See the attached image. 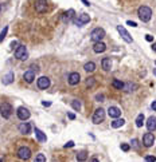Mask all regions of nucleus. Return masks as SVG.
<instances>
[{
	"label": "nucleus",
	"instance_id": "f257e3e1",
	"mask_svg": "<svg viewBox=\"0 0 156 162\" xmlns=\"http://www.w3.org/2000/svg\"><path fill=\"white\" fill-rule=\"evenodd\" d=\"M137 15H139L141 22L147 23V22H149L151 18H152V11H151V8L147 7V5H141V7L139 8V11H137Z\"/></svg>",
	"mask_w": 156,
	"mask_h": 162
},
{
	"label": "nucleus",
	"instance_id": "f03ea898",
	"mask_svg": "<svg viewBox=\"0 0 156 162\" xmlns=\"http://www.w3.org/2000/svg\"><path fill=\"white\" fill-rule=\"evenodd\" d=\"M32 8L34 11L38 12V14H44L49 9V4H47V0H35L32 1Z\"/></svg>",
	"mask_w": 156,
	"mask_h": 162
},
{
	"label": "nucleus",
	"instance_id": "7ed1b4c3",
	"mask_svg": "<svg viewBox=\"0 0 156 162\" xmlns=\"http://www.w3.org/2000/svg\"><path fill=\"white\" fill-rule=\"evenodd\" d=\"M105 38V31L102 30V28H94L93 31H92V34H90V39L93 40L94 43L96 42H101L102 39Z\"/></svg>",
	"mask_w": 156,
	"mask_h": 162
},
{
	"label": "nucleus",
	"instance_id": "20e7f679",
	"mask_svg": "<svg viewBox=\"0 0 156 162\" xmlns=\"http://www.w3.org/2000/svg\"><path fill=\"white\" fill-rule=\"evenodd\" d=\"M15 58L20 59V60H26L28 58V51L23 44H20L15 48Z\"/></svg>",
	"mask_w": 156,
	"mask_h": 162
},
{
	"label": "nucleus",
	"instance_id": "39448f33",
	"mask_svg": "<svg viewBox=\"0 0 156 162\" xmlns=\"http://www.w3.org/2000/svg\"><path fill=\"white\" fill-rule=\"evenodd\" d=\"M0 114H1V117L3 118H10L12 114V106L8 102H3V103L0 104Z\"/></svg>",
	"mask_w": 156,
	"mask_h": 162
},
{
	"label": "nucleus",
	"instance_id": "423d86ee",
	"mask_svg": "<svg viewBox=\"0 0 156 162\" xmlns=\"http://www.w3.org/2000/svg\"><path fill=\"white\" fill-rule=\"evenodd\" d=\"M105 119V110L104 108H97L96 111H94L93 114V118H92V121H93V123L98 125V123H101L102 121Z\"/></svg>",
	"mask_w": 156,
	"mask_h": 162
},
{
	"label": "nucleus",
	"instance_id": "0eeeda50",
	"mask_svg": "<svg viewBox=\"0 0 156 162\" xmlns=\"http://www.w3.org/2000/svg\"><path fill=\"white\" fill-rule=\"evenodd\" d=\"M90 22V16L88 14H81V15H78V18L74 19V24L78 26V27H82L83 24L89 23Z\"/></svg>",
	"mask_w": 156,
	"mask_h": 162
},
{
	"label": "nucleus",
	"instance_id": "6e6552de",
	"mask_svg": "<svg viewBox=\"0 0 156 162\" xmlns=\"http://www.w3.org/2000/svg\"><path fill=\"white\" fill-rule=\"evenodd\" d=\"M143 143H144L145 147H151L155 143V135L152 134V131H149V133H145L143 135Z\"/></svg>",
	"mask_w": 156,
	"mask_h": 162
},
{
	"label": "nucleus",
	"instance_id": "1a4fd4ad",
	"mask_svg": "<svg viewBox=\"0 0 156 162\" xmlns=\"http://www.w3.org/2000/svg\"><path fill=\"white\" fill-rule=\"evenodd\" d=\"M18 157H19L20 159H30V157H31V150H30L27 146H22L19 150H18Z\"/></svg>",
	"mask_w": 156,
	"mask_h": 162
},
{
	"label": "nucleus",
	"instance_id": "9d476101",
	"mask_svg": "<svg viewBox=\"0 0 156 162\" xmlns=\"http://www.w3.org/2000/svg\"><path fill=\"white\" fill-rule=\"evenodd\" d=\"M117 31H118V34L121 35V38L124 39L127 43H132V36L129 35V32L122 26H117Z\"/></svg>",
	"mask_w": 156,
	"mask_h": 162
},
{
	"label": "nucleus",
	"instance_id": "9b49d317",
	"mask_svg": "<svg viewBox=\"0 0 156 162\" xmlns=\"http://www.w3.org/2000/svg\"><path fill=\"white\" fill-rule=\"evenodd\" d=\"M16 113H18V118H19L20 121L28 119V118H30V115H31V114H30V111H28L26 107H19Z\"/></svg>",
	"mask_w": 156,
	"mask_h": 162
},
{
	"label": "nucleus",
	"instance_id": "f8f14e48",
	"mask_svg": "<svg viewBox=\"0 0 156 162\" xmlns=\"http://www.w3.org/2000/svg\"><path fill=\"white\" fill-rule=\"evenodd\" d=\"M38 87L40 90H46L50 87V79L47 77H40L38 79Z\"/></svg>",
	"mask_w": 156,
	"mask_h": 162
},
{
	"label": "nucleus",
	"instance_id": "ddd939ff",
	"mask_svg": "<svg viewBox=\"0 0 156 162\" xmlns=\"http://www.w3.org/2000/svg\"><path fill=\"white\" fill-rule=\"evenodd\" d=\"M79 81H81V75H79L78 73H71L70 75H69V85L70 86L78 85Z\"/></svg>",
	"mask_w": 156,
	"mask_h": 162
},
{
	"label": "nucleus",
	"instance_id": "4468645a",
	"mask_svg": "<svg viewBox=\"0 0 156 162\" xmlns=\"http://www.w3.org/2000/svg\"><path fill=\"white\" fill-rule=\"evenodd\" d=\"M35 74L36 71H34V70H28V71H26L23 75V79L27 83H31V82H34V79H35Z\"/></svg>",
	"mask_w": 156,
	"mask_h": 162
},
{
	"label": "nucleus",
	"instance_id": "2eb2a0df",
	"mask_svg": "<svg viewBox=\"0 0 156 162\" xmlns=\"http://www.w3.org/2000/svg\"><path fill=\"white\" fill-rule=\"evenodd\" d=\"M108 114H109L110 118H118L121 115V110L118 107H116V106H110L108 108Z\"/></svg>",
	"mask_w": 156,
	"mask_h": 162
},
{
	"label": "nucleus",
	"instance_id": "dca6fc26",
	"mask_svg": "<svg viewBox=\"0 0 156 162\" xmlns=\"http://www.w3.org/2000/svg\"><path fill=\"white\" fill-rule=\"evenodd\" d=\"M145 125H147L148 131H155L156 130V117H149Z\"/></svg>",
	"mask_w": 156,
	"mask_h": 162
},
{
	"label": "nucleus",
	"instance_id": "f3484780",
	"mask_svg": "<svg viewBox=\"0 0 156 162\" xmlns=\"http://www.w3.org/2000/svg\"><path fill=\"white\" fill-rule=\"evenodd\" d=\"M105 50H106L105 43H102V42H96V43H94V46H93V51H94V52L100 54V52H104Z\"/></svg>",
	"mask_w": 156,
	"mask_h": 162
},
{
	"label": "nucleus",
	"instance_id": "a211bd4d",
	"mask_svg": "<svg viewBox=\"0 0 156 162\" xmlns=\"http://www.w3.org/2000/svg\"><path fill=\"white\" fill-rule=\"evenodd\" d=\"M30 130H31V126H30V123H27V122L19 125V131L22 133V134H28Z\"/></svg>",
	"mask_w": 156,
	"mask_h": 162
},
{
	"label": "nucleus",
	"instance_id": "6ab92c4d",
	"mask_svg": "<svg viewBox=\"0 0 156 162\" xmlns=\"http://www.w3.org/2000/svg\"><path fill=\"white\" fill-rule=\"evenodd\" d=\"M14 78H15L14 73H12V71H10V73H8L7 75L3 78V85H11L12 82H14Z\"/></svg>",
	"mask_w": 156,
	"mask_h": 162
},
{
	"label": "nucleus",
	"instance_id": "aec40b11",
	"mask_svg": "<svg viewBox=\"0 0 156 162\" xmlns=\"http://www.w3.org/2000/svg\"><path fill=\"white\" fill-rule=\"evenodd\" d=\"M74 14H75L74 9H69V11H66V12H65V14L62 15V20L65 22V23H67V22H69V20H70L71 18L74 16Z\"/></svg>",
	"mask_w": 156,
	"mask_h": 162
},
{
	"label": "nucleus",
	"instance_id": "412c9836",
	"mask_svg": "<svg viewBox=\"0 0 156 162\" xmlns=\"http://www.w3.org/2000/svg\"><path fill=\"white\" fill-rule=\"evenodd\" d=\"M35 137L38 138L39 142H46V141H47L46 134H43V131L39 130V129H35Z\"/></svg>",
	"mask_w": 156,
	"mask_h": 162
},
{
	"label": "nucleus",
	"instance_id": "4be33fe9",
	"mask_svg": "<svg viewBox=\"0 0 156 162\" xmlns=\"http://www.w3.org/2000/svg\"><path fill=\"white\" fill-rule=\"evenodd\" d=\"M101 66H102V68L105 70V71H109L110 67H112V62H110V59L109 58H104L102 59V62H101Z\"/></svg>",
	"mask_w": 156,
	"mask_h": 162
},
{
	"label": "nucleus",
	"instance_id": "5701e85b",
	"mask_svg": "<svg viewBox=\"0 0 156 162\" xmlns=\"http://www.w3.org/2000/svg\"><path fill=\"white\" fill-rule=\"evenodd\" d=\"M83 70H85L86 73H93L94 70H96V63L94 62H88L85 66H83Z\"/></svg>",
	"mask_w": 156,
	"mask_h": 162
},
{
	"label": "nucleus",
	"instance_id": "b1692460",
	"mask_svg": "<svg viewBox=\"0 0 156 162\" xmlns=\"http://www.w3.org/2000/svg\"><path fill=\"white\" fill-rule=\"evenodd\" d=\"M124 123H125V119H122V118H121V119H118V118H117V119H114L113 122H112V127H113V129H118V127H121Z\"/></svg>",
	"mask_w": 156,
	"mask_h": 162
},
{
	"label": "nucleus",
	"instance_id": "393cba45",
	"mask_svg": "<svg viewBox=\"0 0 156 162\" xmlns=\"http://www.w3.org/2000/svg\"><path fill=\"white\" fill-rule=\"evenodd\" d=\"M86 159H88V153L86 151L77 153V161H86Z\"/></svg>",
	"mask_w": 156,
	"mask_h": 162
},
{
	"label": "nucleus",
	"instance_id": "a878e982",
	"mask_svg": "<svg viewBox=\"0 0 156 162\" xmlns=\"http://www.w3.org/2000/svg\"><path fill=\"white\" fill-rule=\"evenodd\" d=\"M144 123V114H139L136 118V126L137 127H141Z\"/></svg>",
	"mask_w": 156,
	"mask_h": 162
},
{
	"label": "nucleus",
	"instance_id": "bb28decb",
	"mask_svg": "<svg viewBox=\"0 0 156 162\" xmlns=\"http://www.w3.org/2000/svg\"><path fill=\"white\" fill-rule=\"evenodd\" d=\"M71 106H73V108H74V110H77V111H79V110H81V102H79L78 99L73 100V102H71Z\"/></svg>",
	"mask_w": 156,
	"mask_h": 162
},
{
	"label": "nucleus",
	"instance_id": "cd10ccee",
	"mask_svg": "<svg viewBox=\"0 0 156 162\" xmlns=\"http://www.w3.org/2000/svg\"><path fill=\"white\" fill-rule=\"evenodd\" d=\"M136 87H137L136 85H132V83H127V85H124V89H122V90H125V91H128V93H129V91H135L133 89H136Z\"/></svg>",
	"mask_w": 156,
	"mask_h": 162
},
{
	"label": "nucleus",
	"instance_id": "c85d7f7f",
	"mask_svg": "<svg viewBox=\"0 0 156 162\" xmlns=\"http://www.w3.org/2000/svg\"><path fill=\"white\" fill-rule=\"evenodd\" d=\"M112 86H113V87H116L117 90H122V89H124V83H122V82H120V81H113Z\"/></svg>",
	"mask_w": 156,
	"mask_h": 162
},
{
	"label": "nucleus",
	"instance_id": "c756f323",
	"mask_svg": "<svg viewBox=\"0 0 156 162\" xmlns=\"http://www.w3.org/2000/svg\"><path fill=\"white\" fill-rule=\"evenodd\" d=\"M7 31H8V27H4V28H3V31L0 32V43L3 42V39L5 38V35H7Z\"/></svg>",
	"mask_w": 156,
	"mask_h": 162
},
{
	"label": "nucleus",
	"instance_id": "7c9ffc66",
	"mask_svg": "<svg viewBox=\"0 0 156 162\" xmlns=\"http://www.w3.org/2000/svg\"><path fill=\"white\" fill-rule=\"evenodd\" d=\"M94 83H96V79H94V78H88V81H86V86H88V87L94 86Z\"/></svg>",
	"mask_w": 156,
	"mask_h": 162
},
{
	"label": "nucleus",
	"instance_id": "2f4dec72",
	"mask_svg": "<svg viewBox=\"0 0 156 162\" xmlns=\"http://www.w3.org/2000/svg\"><path fill=\"white\" fill-rule=\"evenodd\" d=\"M35 161H36V162H44V161H46V157H44L43 154H39L38 157L35 158Z\"/></svg>",
	"mask_w": 156,
	"mask_h": 162
},
{
	"label": "nucleus",
	"instance_id": "473e14b6",
	"mask_svg": "<svg viewBox=\"0 0 156 162\" xmlns=\"http://www.w3.org/2000/svg\"><path fill=\"white\" fill-rule=\"evenodd\" d=\"M121 149L124 151H129L131 150V146H129L128 143H121Z\"/></svg>",
	"mask_w": 156,
	"mask_h": 162
},
{
	"label": "nucleus",
	"instance_id": "72a5a7b5",
	"mask_svg": "<svg viewBox=\"0 0 156 162\" xmlns=\"http://www.w3.org/2000/svg\"><path fill=\"white\" fill-rule=\"evenodd\" d=\"M144 159H145V161H148V162H155L156 161V158L153 157V155H147Z\"/></svg>",
	"mask_w": 156,
	"mask_h": 162
},
{
	"label": "nucleus",
	"instance_id": "f704fd0d",
	"mask_svg": "<svg viewBox=\"0 0 156 162\" xmlns=\"http://www.w3.org/2000/svg\"><path fill=\"white\" fill-rule=\"evenodd\" d=\"M132 146L135 149H139V142H137V139H132Z\"/></svg>",
	"mask_w": 156,
	"mask_h": 162
},
{
	"label": "nucleus",
	"instance_id": "c9c22d12",
	"mask_svg": "<svg viewBox=\"0 0 156 162\" xmlns=\"http://www.w3.org/2000/svg\"><path fill=\"white\" fill-rule=\"evenodd\" d=\"M96 99H97L98 102H102V100H104V95H102V94H97V95H96Z\"/></svg>",
	"mask_w": 156,
	"mask_h": 162
},
{
	"label": "nucleus",
	"instance_id": "e433bc0d",
	"mask_svg": "<svg viewBox=\"0 0 156 162\" xmlns=\"http://www.w3.org/2000/svg\"><path fill=\"white\" fill-rule=\"evenodd\" d=\"M127 24H128V26H131V27H137V24L135 23V22H132V20H128V22H127Z\"/></svg>",
	"mask_w": 156,
	"mask_h": 162
},
{
	"label": "nucleus",
	"instance_id": "4c0bfd02",
	"mask_svg": "<svg viewBox=\"0 0 156 162\" xmlns=\"http://www.w3.org/2000/svg\"><path fill=\"white\" fill-rule=\"evenodd\" d=\"M73 146H74V142H73V141H69V142L65 145V147H66V149H67V147H73Z\"/></svg>",
	"mask_w": 156,
	"mask_h": 162
},
{
	"label": "nucleus",
	"instance_id": "58836bf2",
	"mask_svg": "<svg viewBox=\"0 0 156 162\" xmlns=\"http://www.w3.org/2000/svg\"><path fill=\"white\" fill-rule=\"evenodd\" d=\"M145 39H147V42H153V36H152V35H147V36H145Z\"/></svg>",
	"mask_w": 156,
	"mask_h": 162
},
{
	"label": "nucleus",
	"instance_id": "ea45409f",
	"mask_svg": "<svg viewBox=\"0 0 156 162\" xmlns=\"http://www.w3.org/2000/svg\"><path fill=\"white\" fill-rule=\"evenodd\" d=\"M81 1H82V3H83V4H85L86 7H89V5H90V3H89V1H88V0H81Z\"/></svg>",
	"mask_w": 156,
	"mask_h": 162
},
{
	"label": "nucleus",
	"instance_id": "a19ab883",
	"mask_svg": "<svg viewBox=\"0 0 156 162\" xmlns=\"http://www.w3.org/2000/svg\"><path fill=\"white\" fill-rule=\"evenodd\" d=\"M151 107H152L153 110L156 111V100H153V102H152V104H151Z\"/></svg>",
	"mask_w": 156,
	"mask_h": 162
},
{
	"label": "nucleus",
	"instance_id": "79ce46f5",
	"mask_svg": "<svg viewBox=\"0 0 156 162\" xmlns=\"http://www.w3.org/2000/svg\"><path fill=\"white\" fill-rule=\"evenodd\" d=\"M16 46H18V42H12V43H11V47H12V48H16Z\"/></svg>",
	"mask_w": 156,
	"mask_h": 162
},
{
	"label": "nucleus",
	"instance_id": "37998d69",
	"mask_svg": "<svg viewBox=\"0 0 156 162\" xmlns=\"http://www.w3.org/2000/svg\"><path fill=\"white\" fill-rule=\"evenodd\" d=\"M42 104H43V106H47V107H49V106H51L50 102H42Z\"/></svg>",
	"mask_w": 156,
	"mask_h": 162
},
{
	"label": "nucleus",
	"instance_id": "c03bdc74",
	"mask_svg": "<svg viewBox=\"0 0 156 162\" xmlns=\"http://www.w3.org/2000/svg\"><path fill=\"white\" fill-rule=\"evenodd\" d=\"M69 118H70V119H75V115L74 114H69Z\"/></svg>",
	"mask_w": 156,
	"mask_h": 162
},
{
	"label": "nucleus",
	"instance_id": "a18cd8bd",
	"mask_svg": "<svg viewBox=\"0 0 156 162\" xmlns=\"http://www.w3.org/2000/svg\"><path fill=\"white\" fill-rule=\"evenodd\" d=\"M152 50L156 51V43H153V44H152Z\"/></svg>",
	"mask_w": 156,
	"mask_h": 162
},
{
	"label": "nucleus",
	"instance_id": "49530a36",
	"mask_svg": "<svg viewBox=\"0 0 156 162\" xmlns=\"http://www.w3.org/2000/svg\"><path fill=\"white\" fill-rule=\"evenodd\" d=\"M153 75L156 77V68H153Z\"/></svg>",
	"mask_w": 156,
	"mask_h": 162
},
{
	"label": "nucleus",
	"instance_id": "de8ad7c7",
	"mask_svg": "<svg viewBox=\"0 0 156 162\" xmlns=\"http://www.w3.org/2000/svg\"><path fill=\"white\" fill-rule=\"evenodd\" d=\"M155 64H156V62H155Z\"/></svg>",
	"mask_w": 156,
	"mask_h": 162
}]
</instances>
